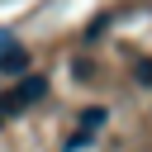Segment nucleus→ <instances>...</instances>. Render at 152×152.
I'll use <instances>...</instances> for the list:
<instances>
[{
	"label": "nucleus",
	"instance_id": "obj_3",
	"mask_svg": "<svg viewBox=\"0 0 152 152\" xmlns=\"http://www.w3.org/2000/svg\"><path fill=\"white\" fill-rule=\"evenodd\" d=\"M100 124H104V109H100V104H90V109H86V133H90V128H100Z\"/></svg>",
	"mask_w": 152,
	"mask_h": 152
},
{
	"label": "nucleus",
	"instance_id": "obj_4",
	"mask_svg": "<svg viewBox=\"0 0 152 152\" xmlns=\"http://www.w3.org/2000/svg\"><path fill=\"white\" fill-rule=\"evenodd\" d=\"M138 81H152V62H138Z\"/></svg>",
	"mask_w": 152,
	"mask_h": 152
},
{
	"label": "nucleus",
	"instance_id": "obj_2",
	"mask_svg": "<svg viewBox=\"0 0 152 152\" xmlns=\"http://www.w3.org/2000/svg\"><path fill=\"white\" fill-rule=\"evenodd\" d=\"M0 71H5V76H24V71H28V52L14 48V43L0 48Z\"/></svg>",
	"mask_w": 152,
	"mask_h": 152
},
{
	"label": "nucleus",
	"instance_id": "obj_1",
	"mask_svg": "<svg viewBox=\"0 0 152 152\" xmlns=\"http://www.w3.org/2000/svg\"><path fill=\"white\" fill-rule=\"evenodd\" d=\"M43 90H48V76H43V71L24 76L19 86H10V90L0 95V114H19V109H28L33 100H43Z\"/></svg>",
	"mask_w": 152,
	"mask_h": 152
}]
</instances>
